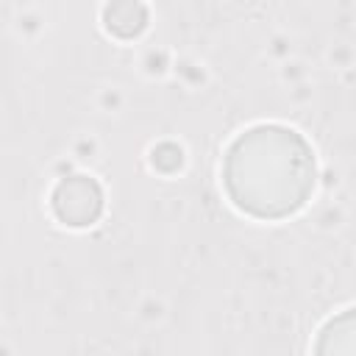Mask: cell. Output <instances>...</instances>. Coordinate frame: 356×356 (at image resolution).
<instances>
[{
  "label": "cell",
  "mask_w": 356,
  "mask_h": 356,
  "mask_svg": "<svg viewBox=\"0 0 356 356\" xmlns=\"http://www.w3.org/2000/svg\"><path fill=\"white\" fill-rule=\"evenodd\" d=\"M100 189L95 181L75 175L70 181H61L56 195H53V206L58 211L61 220H67L70 225H86L100 214Z\"/></svg>",
  "instance_id": "2"
},
{
  "label": "cell",
  "mask_w": 356,
  "mask_h": 356,
  "mask_svg": "<svg viewBox=\"0 0 356 356\" xmlns=\"http://www.w3.org/2000/svg\"><path fill=\"white\" fill-rule=\"evenodd\" d=\"M222 181L234 206L259 220L298 211L314 186V156L306 139L284 125H256L225 153Z\"/></svg>",
  "instance_id": "1"
}]
</instances>
